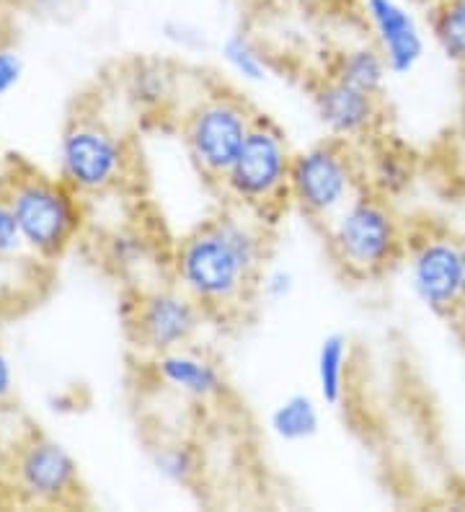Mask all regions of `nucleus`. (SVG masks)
I'll list each match as a JSON object with an SVG mask.
<instances>
[{"mask_svg":"<svg viewBox=\"0 0 465 512\" xmlns=\"http://www.w3.org/2000/svg\"><path fill=\"white\" fill-rule=\"evenodd\" d=\"M3 197L19 225L24 249L34 251L42 259L60 256L81 233V200L60 179H47L42 174H13Z\"/></svg>","mask_w":465,"mask_h":512,"instance_id":"4","label":"nucleus"},{"mask_svg":"<svg viewBox=\"0 0 465 512\" xmlns=\"http://www.w3.org/2000/svg\"><path fill=\"white\" fill-rule=\"evenodd\" d=\"M8 481L21 505L65 507L78 502L81 471L57 440L31 432L16 448L8 466Z\"/></svg>","mask_w":465,"mask_h":512,"instance_id":"9","label":"nucleus"},{"mask_svg":"<svg viewBox=\"0 0 465 512\" xmlns=\"http://www.w3.org/2000/svg\"><path fill=\"white\" fill-rule=\"evenodd\" d=\"M150 373L163 388L197 404H215L228 394V381L220 365L205 352L189 347L150 357Z\"/></svg>","mask_w":465,"mask_h":512,"instance_id":"13","label":"nucleus"},{"mask_svg":"<svg viewBox=\"0 0 465 512\" xmlns=\"http://www.w3.org/2000/svg\"><path fill=\"white\" fill-rule=\"evenodd\" d=\"M460 125H463L465 130V101H463V109H460Z\"/></svg>","mask_w":465,"mask_h":512,"instance_id":"29","label":"nucleus"},{"mask_svg":"<svg viewBox=\"0 0 465 512\" xmlns=\"http://www.w3.org/2000/svg\"><path fill=\"white\" fill-rule=\"evenodd\" d=\"M463 288H465V241H463Z\"/></svg>","mask_w":465,"mask_h":512,"instance_id":"30","label":"nucleus"},{"mask_svg":"<svg viewBox=\"0 0 465 512\" xmlns=\"http://www.w3.org/2000/svg\"><path fill=\"white\" fill-rule=\"evenodd\" d=\"M429 34L450 63L465 65V0H432Z\"/></svg>","mask_w":465,"mask_h":512,"instance_id":"19","label":"nucleus"},{"mask_svg":"<svg viewBox=\"0 0 465 512\" xmlns=\"http://www.w3.org/2000/svg\"><path fill=\"white\" fill-rule=\"evenodd\" d=\"M0 42H3V24H0Z\"/></svg>","mask_w":465,"mask_h":512,"instance_id":"31","label":"nucleus"},{"mask_svg":"<svg viewBox=\"0 0 465 512\" xmlns=\"http://www.w3.org/2000/svg\"><path fill=\"white\" fill-rule=\"evenodd\" d=\"M24 78V60L11 44L0 42V99H6Z\"/></svg>","mask_w":465,"mask_h":512,"instance_id":"24","label":"nucleus"},{"mask_svg":"<svg viewBox=\"0 0 465 512\" xmlns=\"http://www.w3.org/2000/svg\"><path fill=\"white\" fill-rule=\"evenodd\" d=\"M331 256L354 280L385 275L406 256L409 238L393 202L362 189L334 220L323 225Z\"/></svg>","mask_w":465,"mask_h":512,"instance_id":"2","label":"nucleus"},{"mask_svg":"<svg viewBox=\"0 0 465 512\" xmlns=\"http://www.w3.org/2000/svg\"><path fill=\"white\" fill-rule=\"evenodd\" d=\"M13 386H16V378H13L11 360L0 350V406H6L13 399Z\"/></svg>","mask_w":465,"mask_h":512,"instance_id":"27","label":"nucleus"},{"mask_svg":"<svg viewBox=\"0 0 465 512\" xmlns=\"http://www.w3.org/2000/svg\"><path fill=\"white\" fill-rule=\"evenodd\" d=\"M132 153L127 140L101 119L75 117L57 148V179L78 197L106 194L130 174Z\"/></svg>","mask_w":465,"mask_h":512,"instance_id":"7","label":"nucleus"},{"mask_svg":"<svg viewBox=\"0 0 465 512\" xmlns=\"http://www.w3.org/2000/svg\"><path fill=\"white\" fill-rule=\"evenodd\" d=\"M313 112L326 135L341 143H362L383 125V101L378 94L323 75L313 86Z\"/></svg>","mask_w":465,"mask_h":512,"instance_id":"12","label":"nucleus"},{"mask_svg":"<svg viewBox=\"0 0 465 512\" xmlns=\"http://www.w3.org/2000/svg\"><path fill=\"white\" fill-rule=\"evenodd\" d=\"M292 156L295 150L282 127L259 114L220 187L243 213L267 215L272 210L277 213L279 207L290 202L287 184H290Z\"/></svg>","mask_w":465,"mask_h":512,"instance_id":"5","label":"nucleus"},{"mask_svg":"<svg viewBox=\"0 0 465 512\" xmlns=\"http://www.w3.org/2000/svg\"><path fill=\"white\" fill-rule=\"evenodd\" d=\"M256 117L259 114L248 107V101L230 91L199 96L181 119V138L199 174L210 182H223Z\"/></svg>","mask_w":465,"mask_h":512,"instance_id":"6","label":"nucleus"},{"mask_svg":"<svg viewBox=\"0 0 465 512\" xmlns=\"http://www.w3.org/2000/svg\"><path fill=\"white\" fill-rule=\"evenodd\" d=\"M362 189L365 169L349 143L326 138L295 150L287 200L313 223L334 220Z\"/></svg>","mask_w":465,"mask_h":512,"instance_id":"3","label":"nucleus"},{"mask_svg":"<svg viewBox=\"0 0 465 512\" xmlns=\"http://www.w3.org/2000/svg\"><path fill=\"white\" fill-rule=\"evenodd\" d=\"M153 469L166 484L174 487H192L202 474V458L197 450L184 440H168L153 448Z\"/></svg>","mask_w":465,"mask_h":512,"instance_id":"21","label":"nucleus"},{"mask_svg":"<svg viewBox=\"0 0 465 512\" xmlns=\"http://www.w3.org/2000/svg\"><path fill=\"white\" fill-rule=\"evenodd\" d=\"M163 37L181 52H197L207 47V34L199 26H194L192 21L184 19H168L163 24Z\"/></svg>","mask_w":465,"mask_h":512,"instance_id":"22","label":"nucleus"},{"mask_svg":"<svg viewBox=\"0 0 465 512\" xmlns=\"http://www.w3.org/2000/svg\"><path fill=\"white\" fill-rule=\"evenodd\" d=\"M349 370H352V342L347 334H326L316 352L318 399L336 409L349 394Z\"/></svg>","mask_w":465,"mask_h":512,"instance_id":"15","label":"nucleus"},{"mask_svg":"<svg viewBox=\"0 0 465 512\" xmlns=\"http://www.w3.org/2000/svg\"><path fill=\"white\" fill-rule=\"evenodd\" d=\"M267 264V236L246 215L220 213L197 225L171 256L174 282L207 316L241 311L254 298Z\"/></svg>","mask_w":465,"mask_h":512,"instance_id":"1","label":"nucleus"},{"mask_svg":"<svg viewBox=\"0 0 465 512\" xmlns=\"http://www.w3.org/2000/svg\"><path fill=\"white\" fill-rule=\"evenodd\" d=\"M205 316V308L184 288L171 282L135 293L127 329L137 350L148 357H158L163 352L189 347L205 324Z\"/></svg>","mask_w":465,"mask_h":512,"instance_id":"8","label":"nucleus"},{"mask_svg":"<svg viewBox=\"0 0 465 512\" xmlns=\"http://www.w3.org/2000/svg\"><path fill=\"white\" fill-rule=\"evenodd\" d=\"M19 3L34 16H57L68 8L70 0H19Z\"/></svg>","mask_w":465,"mask_h":512,"instance_id":"28","label":"nucleus"},{"mask_svg":"<svg viewBox=\"0 0 465 512\" xmlns=\"http://www.w3.org/2000/svg\"><path fill=\"white\" fill-rule=\"evenodd\" d=\"M362 16L393 78H409L427 55L422 21L401 0H362Z\"/></svg>","mask_w":465,"mask_h":512,"instance_id":"11","label":"nucleus"},{"mask_svg":"<svg viewBox=\"0 0 465 512\" xmlns=\"http://www.w3.org/2000/svg\"><path fill=\"white\" fill-rule=\"evenodd\" d=\"M176 86V73L163 63H137L130 73V96L148 112H163L176 99Z\"/></svg>","mask_w":465,"mask_h":512,"instance_id":"20","label":"nucleus"},{"mask_svg":"<svg viewBox=\"0 0 465 512\" xmlns=\"http://www.w3.org/2000/svg\"><path fill=\"white\" fill-rule=\"evenodd\" d=\"M112 259L122 267H135L145 254V241L135 233H117L112 241Z\"/></svg>","mask_w":465,"mask_h":512,"instance_id":"25","label":"nucleus"},{"mask_svg":"<svg viewBox=\"0 0 465 512\" xmlns=\"http://www.w3.org/2000/svg\"><path fill=\"white\" fill-rule=\"evenodd\" d=\"M269 430L287 445L308 443L321 432V409L310 394H290L269 414Z\"/></svg>","mask_w":465,"mask_h":512,"instance_id":"17","label":"nucleus"},{"mask_svg":"<svg viewBox=\"0 0 465 512\" xmlns=\"http://www.w3.org/2000/svg\"><path fill=\"white\" fill-rule=\"evenodd\" d=\"M329 75L339 81L349 83L354 88H362L367 94H383L385 83L391 78V70L385 65V57L367 39V42H354L341 47L331 60Z\"/></svg>","mask_w":465,"mask_h":512,"instance_id":"16","label":"nucleus"},{"mask_svg":"<svg viewBox=\"0 0 465 512\" xmlns=\"http://www.w3.org/2000/svg\"><path fill=\"white\" fill-rule=\"evenodd\" d=\"M19 249H24L19 225L13 220V213L11 207H8L6 197L0 194V254H16Z\"/></svg>","mask_w":465,"mask_h":512,"instance_id":"26","label":"nucleus"},{"mask_svg":"<svg viewBox=\"0 0 465 512\" xmlns=\"http://www.w3.org/2000/svg\"><path fill=\"white\" fill-rule=\"evenodd\" d=\"M220 60L246 86H264L272 78V60L248 32H230L220 42Z\"/></svg>","mask_w":465,"mask_h":512,"instance_id":"18","label":"nucleus"},{"mask_svg":"<svg viewBox=\"0 0 465 512\" xmlns=\"http://www.w3.org/2000/svg\"><path fill=\"white\" fill-rule=\"evenodd\" d=\"M295 285H298V282H295V275H292L290 269H264L259 277V285H256V293H259L261 298H267L269 303H282V300H287L295 293Z\"/></svg>","mask_w":465,"mask_h":512,"instance_id":"23","label":"nucleus"},{"mask_svg":"<svg viewBox=\"0 0 465 512\" xmlns=\"http://www.w3.org/2000/svg\"><path fill=\"white\" fill-rule=\"evenodd\" d=\"M406 267L416 300L434 316H455L465 306L463 241L424 233L406 246Z\"/></svg>","mask_w":465,"mask_h":512,"instance_id":"10","label":"nucleus"},{"mask_svg":"<svg viewBox=\"0 0 465 512\" xmlns=\"http://www.w3.org/2000/svg\"><path fill=\"white\" fill-rule=\"evenodd\" d=\"M365 169V187L393 202L409 192L416 182V161L409 150L396 143H383L372 150Z\"/></svg>","mask_w":465,"mask_h":512,"instance_id":"14","label":"nucleus"}]
</instances>
